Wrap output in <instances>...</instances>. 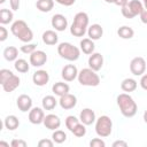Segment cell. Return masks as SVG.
Here are the masks:
<instances>
[{
	"instance_id": "obj_1",
	"label": "cell",
	"mask_w": 147,
	"mask_h": 147,
	"mask_svg": "<svg viewBox=\"0 0 147 147\" xmlns=\"http://www.w3.org/2000/svg\"><path fill=\"white\" fill-rule=\"evenodd\" d=\"M117 106L119 108L121 114L124 117H133L137 114L138 110V106L136 103V101L133 100V98L129 94V93H121L117 96Z\"/></svg>"
},
{
	"instance_id": "obj_2",
	"label": "cell",
	"mask_w": 147,
	"mask_h": 147,
	"mask_svg": "<svg viewBox=\"0 0 147 147\" xmlns=\"http://www.w3.org/2000/svg\"><path fill=\"white\" fill-rule=\"evenodd\" d=\"M10 32L22 42H30L33 39V32L28 25V23L23 20H17L13 22L10 26Z\"/></svg>"
},
{
	"instance_id": "obj_3",
	"label": "cell",
	"mask_w": 147,
	"mask_h": 147,
	"mask_svg": "<svg viewBox=\"0 0 147 147\" xmlns=\"http://www.w3.org/2000/svg\"><path fill=\"white\" fill-rule=\"evenodd\" d=\"M88 15L85 11H79L75 15L74 22L70 26V33L74 37H84L88 29Z\"/></svg>"
},
{
	"instance_id": "obj_4",
	"label": "cell",
	"mask_w": 147,
	"mask_h": 147,
	"mask_svg": "<svg viewBox=\"0 0 147 147\" xmlns=\"http://www.w3.org/2000/svg\"><path fill=\"white\" fill-rule=\"evenodd\" d=\"M57 53H59V55L62 59L72 62V61H77L79 59V56H80V48H78L77 46H75V45H72L70 42L64 41V42L59 44Z\"/></svg>"
},
{
	"instance_id": "obj_5",
	"label": "cell",
	"mask_w": 147,
	"mask_h": 147,
	"mask_svg": "<svg viewBox=\"0 0 147 147\" xmlns=\"http://www.w3.org/2000/svg\"><path fill=\"white\" fill-rule=\"evenodd\" d=\"M78 83L83 86H98L100 84V77L96 74V71H94L91 68H84L78 72Z\"/></svg>"
},
{
	"instance_id": "obj_6",
	"label": "cell",
	"mask_w": 147,
	"mask_h": 147,
	"mask_svg": "<svg viewBox=\"0 0 147 147\" xmlns=\"http://www.w3.org/2000/svg\"><path fill=\"white\" fill-rule=\"evenodd\" d=\"M113 121L109 116L102 115L95 121V132L100 138H107L111 134Z\"/></svg>"
},
{
	"instance_id": "obj_7",
	"label": "cell",
	"mask_w": 147,
	"mask_h": 147,
	"mask_svg": "<svg viewBox=\"0 0 147 147\" xmlns=\"http://www.w3.org/2000/svg\"><path fill=\"white\" fill-rule=\"evenodd\" d=\"M130 71L134 76H142L146 71V61L141 56H136L130 62Z\"/></svg>"
},
{
	"instance_id": "obj_8",
	"label": "cell",
	"mask_w": 147,
	"mask_h": 147,
	"mask_svg": "<svg viewBox=\"0 0 147 147\" xmlns=\"http://www.w3.org/2000/svg\"><path fill=\"white\" fill-rule=\"evenodd\" d=\"M46 62H47V54L44 51L36 49L33 53L30 54V64L32 67L39 68L42 67Z\"/></svg>"
},
{
	"instance_id": "obj_9",
	"label": "cell",
	"mask_w": 147,
	"mask_h": 147,
	"mask_svg": "<svg viewBox=\"0 0 147 147\" xmlns=\"http://www.w3.org/2000/svg\"><path fill=\"white\" fill-rule=\"evenodd\" d=\"M78 69L75 64H67L62 68L61 76L64 79V82H72L78 77Z\"/></svg>"
},
{
	"instance_id": "obj_10",
	"label": "cell",
	"mask_w": 147,
	"mask_h": 147,
	"mask_svg": "<svg viewBox=\"0 0 147 147\" xmlns=\"http://www.w3.org/2000/svg\"><path fill=\"white\" fill-rule=\"evenodd\" d=\"M51 24L55 29V31L61 32L68 28V20L62 14H55V15H53V17L51 20Z\"/></svg>"
},
{
	"instance_id": "obj_11",
	"label": "cell",
	"mask_w": 147,
	"mask_h": 147,
	"mask_svg": "<svg viewBox=\"0 0 147 147\" xmlns=\"http://www.w3.org/2000/svg\"><path fill=\"white\" fill-rule=\"evenodd\" d=\"M59 105H60L61 108L64 109V110L72 109V108L76 107V105H77V98H76V95H74V94L67 93V94L60 96Z\"/></svg>"
},
{
	"instance_id": "obj_12",
	"label": "cell",
	"mask_w": 147,
	"mask_h": 147,
	"mask_svg": "<svg viewBox=\"0 0 147 147\" xmlns=\"http://www.w3.org/2000/svg\"><path fill=\"white\" fill-rule=\"evenodd\" d=\"M42 124L45 125L46 129L52 130V131H55V130L60 129V126H61V119L55 114H48V115L45 116Z\"/></svg>"
},
{
	"instance_id": "obj_13",
	"label": "cell",
	"mask_w": 147,
	"mask_h": 147,
	"mask_svg": "<svg viewBox=\"0 0 147 147\" xmlns=\"http://www.w3.org/2000/svg\"><path fill=\"white\" fill-rule=\"evenodd\" d=\"M44 108H39V107H34L31 108V110L29 111V121L32 124H41L44 122L45 118V113H44Z\"/></svg>"
},
{
	"instance_id": "obj_14",
	"label": "cell",
	"mask_w": 147,
	"mask_h": 147,
	"mask_svg": "<svg viewBox=\"0 0 147 147\" xmlns=\"http://www.w3.org/2000/svg\"><path fill=\"white\" fill-rule=\"evenodd\" d=\"M32 82L37 86H45L49 82V74L46 70H37L32 75Z\"/></svg>"
},
{
	"instance_id": "obj_15",
	"label": "cell",
	"mask_w": 147,
	"mask_h": 147,
	"mask_svg": "<svg viewBox=\"0 0 147 147\" xmlns=\"http://www.w3.org/2000/svg\"><path fill=\"white\" fill-rule=\"evenodd\" d=\"M87 63H88V68L93 69L94 71H99L103 67V56L100 53L94 52L90 55Z\"/></svg>"
},
{
	"instance_id": "obj_16",
	"label": "cell",
	"mask_w": 147,
	"mask_h": 147,
	"mask_svg": "<svg viewBox=\"0 0 147 147\" xmlns=\"http://www.w3.org/2000/svg\"><path fill=\"white\" fill-rule=\"evenodd\" d=\"M16 106L22 113L30 111L32 108V99L28 94H21L16 100Z\"/></svg>"
},
{
	"instance_id": "obj_17",
	"label": "cell",
	"mask_w": 147,
	"mask_h": 147,
	"mask_svg": "<svg viewBox=\"0 0 147 147\" xmlns=\"http://www.w3.org/2000/svg\"><path fill=\"white\" fill-rule=\"evenodd\" d=\"M79 121L85 125H92L93 123H95L96 117L94 110H92L91 108H84L79 114Z\"/></svg>"
},
{
	"instance_id": "obj_18",
	"label": "cell",
	"mask_w": 147,
	"mask_h": 147,
	"mask_svg": "<svg viewBox=\"0 0 147 147\" xmlns=\"http://www.w3.org/2000/svg\"><path fill=\"white\" fill-rule=\"evenodd\" d=\"M20 84H21V79H20V77L16 76V75L14 74V75L10 76L6 82H3V83L1 84V86H2V88H3L5 92L10 93V92L15 91V90L20 86Z\"/></svg>"
},
{
	"instance_id": "obj_19",
	"label": "cell",
	"mask_w": 147,
	"mask_h": 147,
	"mask_svg": "<svg viewBox=\"0 0 147 147\" xmlns=\"http://www.w3.org/2000/svg\"><path fill=\"white\" fill-rule=\"evenodd\" d=\"M102 34H103V28L98 23L90 25L87 29V36L92 40H99L102 37Z\"/></svg>"
},
{
	"instance_id": "obj_20",
	"label": "cell",
	"mask_w": 147,
	"mask_h": 147,
	"mask_svg": "<svg viewBox=\"0 0 147 147\" xmlns=\"http://www.w3.org/2000/svg\"><path fill=\"white\" fill-rule=\"evenodd\" d=\"M79 46H80V51L86 55H91L92 53H94L95 45H94V40H92L91 38H83L80 40Z\"/></svg>"
},
{
	"instance_id": "obj_21",
	"label": "cell",
	"mask_w": 147,
	"mask_h": 147,
	"mask_svg": "<svg viewBox=\"0 0 147 147\" xmlns=\"http://www.w3.org/2000/svg\"><path fill=\"white\" fill-rule=\"evenodd\" d=\"M42 41L48 46L56 45L59 42V36L54 30H46L42 33Z\"/></svg>"
},
{
	"instance_id": "obj_22",
	"label": "cell",
	"mask_w": 147,
	"mask_h": 147,
	"mask_svg": "<svg viewBox=\"0 0 147 147\" xmlns=\"http://www.w3.org/2000/svg\"><path fill=\"white\" fill-rule=\"evenodd\" d=\"M69 90H70L69 85H68L67 83H64V82H57V83H55V84L52 86L53 93H54L55 95H57V96H62V95L69 93Z\"/></svg>"
},
{
	"instance_id": "obj_23",
	"label": "cell",
	"mask_w": 147,
	"mask_h": 147,
	"mask_svg": "<svg viewBox=\"0 0 147 147\" xmlns=\"http://www.w3.org/2000/svg\"><path fill=\"white\" fill-rule=\"evenodd\" d=\"M137 86H138V83H137V80L133 79V78H125V79H123L122 83H121V88H122V91L125 92V93H130V92L136 91Z\"/></svg>"
},
{
	"instance_id": "obj_24",
	"label": "cell",
	"mask_w": 147,
	"mask_h": 147,
	"mask_svg": "<svg viewBox=\"0 0 147 147\" xmlns=\"http://www.w3.org/2000/svg\"><path fill=\"white\" fill-rule=\"evenodd\" d=\"M3 125L7 130L9 131H14L20 126V121L15 115H8L5 119H3Z\"/></svg>"
},
{
	"instance_id": "obj_25",
	"label": "cell",
	"mask_w": 147,
	"mask_h": 147,
	"mask_svg": "<svg viewBox=\"0 0 147 147\" xmlns=\"http://www.w3.org/2000/svg\"><path fill=\"white\" fill-rule=\"evenodd\" d=\"M36 7L39 11L48 13L54 7V0H37L36 1Z\"/></svg>"
},
{
	"instance_id": "obj_26",
	"label": "cell",
	"mask_w": 147,
	"mask_h": 147,
	"mask_svg": "<svg viewBox=\"0 0 147 147\" xmlns=\"http://www.w3.org/2000/svg\"><path fill=\"white\" fill-rule=\"evenodd\" d=\"M17 56H18V49L15 46H8L3 49V57L7 61H9V62L16 61Z\"/></svg>"
},
{
	"instance_id": "obj_27",
	"label": "cell",
	"mask_w": 147,
	"mask_h": 147,
	"mask_svg": "<svg viewBox=\"0 0 147 147\" xmlns=\"http://www.w3.org/2000/svg\"><path fill=\"white\" fill-rule=\"evenodd\" d=\"M57 103H59V101L53 95H46V96L42 98V101H41L42 108L45 110H53L56 107Z\"/></svg>"
},
{
	"instance_id": "obj_28",
	"label": "cell",
	"mask_w": 147,
	"mask_h": 147,
	"mask_svg": "<svg viewBox=\"0 0 147 147\" xmlns=\"http://www.w3.org/2000/svg\"><path fill=\"white\" fill-rule=\"evenodd\" d=\"M117 34H118V37L122 38V39H131V38H133V36H134V30H133L131 26L123 25V26H119V28H118Z\"/></svg>"
},
{
	"instance_id": "obj_29",
	"label": "cell",
	"mask_w": 147,
	"mask_h": 147,
	"mask_svg": "<svg viewBox=\"0 0 147 147\" xmlns=\"http://www.w3.org/2000/svg\"><path fill=\"white\" fill-rule=\"evenodd\" d=\"M14 18V14L10 9L8 8H2L0 9V23L1 25H5V24H9Z\"/></svg>"
},
{
	"instance_id": "obj_30",
	"label": "cell",
	"mask_w": 147,
	"mask_h": 147,
	"mask_svg": "<svg viewBox=\"0 0 147 147\" xmlns=\"http://www.w3.org/2000/svg\"><path fill=\"white\" fill-rule=\"evenodd\" d=\"M127 7L130 8V10L132 11V14H133L134 17H136V16L140 15V13L142 11V9H144V3H142L141 1H139V0H130V1L127 2Z\"/></svg>"
},
{
	"instance_id": "obj_31",
	"label": "cell",
	"mask_w": 147,
	"mask_h": 147,
	"mask_svg": "<svg viewBox=\"0 0 147 147\" xmlns=\"http://www.w3.org/2000/svg\"><path fill=\"white\" fill-rule=\"evenodd\" d=\"M14 68L16 71L21 74H25L30 69V63H28V61L24 59H17L16 61H14Z\"/></svg>"
},
{
	"instance_id": "obj_32",
	"label": "cell",
	"mask_w": 147,
	"mask_h": 147,
	"mask_svg": "<svg viewBox=\"0 0 147 147\" xmlns=\"http://www.w3.org/2000/svg\"><path fill=\"white\" fill-rule=\"evenodd\" d=\"M52 140H53L55 144H62V142H64V141L67 140V134H65L64 131L57 129V130H55V131L53 132V134H52Z\"/></svg>"
},
{
	"instance_id": "obj_33",
	"label": "cell",
	"mask_w": 147,
	"mask_h": 147,
	"mask_svg": "<svg viewBox=\"0 0 147 147\" xmlns=\"http://www.w3.org/2000/svg\"><path fill=\"white\" fill-rule=\"evenodd\" d=\"M79 123H80L79 118H77V117L74 116V115H70V116H68V117L65 118V126H67V129H68L70 132H72V130H74Z\"/></svg>"
},
{
	"instance_id": "obj_34",
	"label": "cell",
	"mask_w": 147,
	"mask_h": 147,
	"mask_svg": "<svg viewBox=\"0 0 147 147\" xmlns=\"http://www.w3.org/2000/svg\"><path fill=\"white\" fill-rule=\"evenodd\" d=\"M74 136H76V137H78V138H82V137H84L85 134H86V125L85 124H83L82 122L72 130V132H71Z\"/></svg>"
},
{
	"instance_id": "obj_35",
	"label": "cell",
	"mask_w": 147,
	"mask_h": 147,
	"mask_svg": "<svg viewBox=\"0 0 147 147\" xmlns=\"http://www.w3.org/2000/svg\"><path fill=\"white\" fill-rule=\"evenodd\" d=\"M37 49V45L36 44H30V42H25L23 46H21L20 51L24 54H31Z\"/></svg>"
},
{
	"instance_id": "obj_36",
	"label": "cell",
	"mask_w": 147,
	"mask_h": 147,
	"mask_svg": "<svg viewBox=\"0 0 147 147\" xmlns=\"http://www.w3.org/2000/svg\"><path fill=\"white\" fill-rule=\"evenodd\" d=\"M14 74L9 70V69H1L0 70V84H2L3 82H6L10 76H13Z\"/></svg>"
},
{
	"instance_id": "obj_37",
	"label": "cell",
	"mask_w": 147,
	"mask_h": 147,
	"mask_svg": "<svg viewBox=\"0 0 147 147\" xmlns=\"http://www.w3.org/2000/svg\"><path fill=\"white\" fill-rule=\"evenodd\" d=\"M122 9H121V11H122V15L125 17V18H129V20H131V18H134V15L132 14V11L130 10V8L127 7V3L125 5V6H123V7H121Z\"/></svg>"
},
{
	"instance_id": "obj_38",
	"label": "cell",
	"mask_w": 147,
	"mask_h": 147,
	"mask_svg": "<svg viewBox=\"0 0 147 147\" xmlns=\"http://www.w3.org/2000/svg\"><path fill=\"white\" fill-rule=\"evenodd\" d=\"M90 146L91 147H105L106 142L100 138H94V139H92L90 141Z\"/></svg>"
},
{
	"instance_id": "obj_39",
	"label": "cell",
	"mask_w": 147,
	"mask_h": 147,
	"mask_svg": "<svg viewBox=\"0 0 147 147\" xmlns=\"http://www.w3.org/2000/svg\"><path fill=\"white\" fill-rule=\"evenodd\" d=\"M26 141L23 139H13L10 142L11 147H26Z\"/></svg>"
},
{
	"instance_id": "obj_40",
	"label": "cell",
	"mask_w": 147,
	"mask_h": 147,
	"mask_svg": "<svg viewBox=\"0 0 147 147\" xmlns=\"http://www.w3.org/2000/svg\"><path fill=\"white\" fill-rule=\"evenodd\" d=\"M53 145H54V141L49 139H40L38 141L39 147H53Z\"/></svg>"
},
{
	"instance_id": "obj_41",
	"label": "cell",
	"mask_w": 147,
	"mask_h": 147,
	"mask_svg": "<svg viewBox=\"0 0 147 147\" xmlns=\"http://www.w3.org/2000/svg\"><path fill=\"white\" fill-rule=\"evenodd\" d=\"M7 37H8V31H7V29H6L3 25H1V26H0V41H5V40L7 39Z\"/></svg>"
},
{
	"instance_id": "obj_42",
	"label": "cell",
	"mask_w": 147,
	"mask_h": 147,
	"mask_svg": "<svg viewBox=\"0 0 147 147\" xmlns=\"http://www.w3.org/2000/svg\"><path fill=\"white\" fill-rule=\"evenodd\" d=\"M9 5H10V8L13 10H18L20 5H21V0H9Z\"/></svg>"
},
{
	"instance_id": "obj_43",
	"label": "cell",
	"mask_w": 147,
	"mask_h": 147,
	"mask_svg": "<svg viewBox=\"0 0 147 147\" xmlns=\"http://www.w3.org/2000/svg\"><path fill=\"white\" fill-rule=\"evenodd\" d=\"M55 2H57L59 5H62V6L69 7V6H72L76 2V0H55Z\"/></svg>"
},
{
	"instance_id": "obj_44",
	"label": "cell",
	"mask_w": 147,
	"mask_h": 147,
	"mask_svg": "<svg viewBox=\"0 0 147 147\" xmlns=\"http://www.w3.org/2000/svg\"><path fill=\"white\" fill-rule=\"evenodd\" d=\"M140 86H141L145 91H147V74H145V75L141 76V79H140Z\"/></svg>"
},
{
	"instance_id": "obj_45",
	"label": "cell",
	"mask_w": 147,
	"mask_h": 147,
	"mask_svg": "<svg viewBox=\"0 0 147 147\" xmlns=\"http://www.w3.org/2000/svg\"><path fill=\"white\" fill-rule=\"evenodd\" d=\"M127 142L124 140H116L113 142V147H126Z\"/></svg>"
},
{
	"instance_id": "obj_46",
	"label": "cell",
	"mask_w": 147,
	"mask_h": 147,
	"mask_svg": "<svg viewBox=\"0 0 147 147\" xmlns=\"http://www.w3.org/2000/svg\"><path fill=\"white\" fill-rule=\"evenodd\" d=\"M140 20H141V22L144 23V24H147V9L146 8H144L142 9V11L140 13Z\"/></svg>"
},
{
	"instance_id": "obj_47",
	"label": "cell",
	"mask_w": 147,
	"mask_h": 147,
	"mask_svg": "<svg viewBox=\"0 0 147 147\" xmlns=\"http://www.w3.org/2000/svg\"><path fill=\"white\" fill-rule=\"evenodd\" d=\"M129 2V0H115V5L116 6H119V7H123V6H125L126 3Z\"/></svg>"
},
{
	"instance_id": "obj_48",
	"label": "cell",
	"mask_w": 147,
	"mask_h": 147,
	"mask_svg": "<svg viewBox=\"0 0 147 147\" xmlns=\"http://www.w3.org/2000/svg\"><path fill=\"white\" fill-rule=\"evenodd\" d=\"M0 146H5V147H9V144H8V142H5V141H0Z\"/></svg>"
},
{
	"instance_id": "obj_49",
	"label": "cell",
	"mask_w": 147,
	"mask_h": 147,
	"mask_svg": "<svg viewBox=\"0 0 147 147\" xmlns=\"http://www.w3.org/2000/svg\"><path fill=\"white\" fill-rule=\"evenodd\" d=\"M144 121H145V123L147 124V109H146L145 113H144Z\"/></svg>"
},
{
	"instance_id": "obj_50",
	"label": "cell",
	"mask_w": 147,
	"mask_h": 147,
	"mask_svg": "<svg viewBox=\"0 0 147 147\" xmlns=\"http://www.w3.org/2000/svg\"><path fill=\"white\" fill-rule=\"evenodd\" d=\"M142 3H144V8L147 9V0H142Z\"/></svg>"
},
{
	"instance_id": "obj_51",
	"label": "cell",
	"mask_w": 147,
	"mask_h": 147,
	"mask_svg": "<svg viewBox=\"0 0 147 147\" xmlns=\"http://www.w3.org/2000/svg\"><path fill=\"white\" fill-rule=\"evenodd\" d=\"M107 3H114L115 2V0H105Z\"/></svg>"
},
{
	"instance_id": "obj_52",
	"label": "cell",
	"mask_w": 147,
	"mask_h": 147,
	"mask_svg": "<svg viewBox=\"0 0 147 147\" xmlns=\"http://www.w3.org/2000/svg\"><path fill=\"white\" fill-rule=\"evenodd\" d=\"M5 1H6V0H0V3H3Z\"/></svg>"
}]
</instances>
